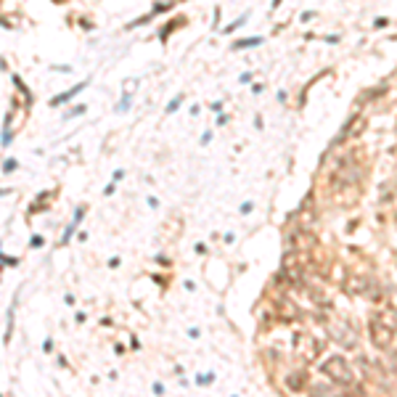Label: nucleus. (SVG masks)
<instances>
[{
	"instance_id": "obj_3",
	"label": "nucleus",
	"mask_w": 397,
	"mask_h": 397,
	"mask_svg": "<svg viewBox=\"0 0 397 397\" xmlns=\"http://www.w3.org/2000/svg\"><path fill=\"white\" fill-rule=\"evenodd\" d=\"M329 329H331V336H334V339L339 342L342 347H347V349H349V347H355L358 336H355V331H352V326H349V323L339 321V323H331Z\"/></svg>"
},
{
	"instance_id": "obj_1",
	"label": "nucleus",
	"mask_w": 397,
	"mask_h": 397,
	"mask_svg": "<svg viewBox=\"0 0 397 397\" xmlns=\"http://www.w3.org/2000/svg\"><path fill=\"white\" fill-rule=\"evenodd\" d=\"M368 331H371L373 344H376L379 349H387L394 342V334H397V312L392 307H381L379 312H373L371 323H368Z\"/></svg>"
},
{
	"instance_id": "obj_4",
	"label": "nucleus",
	"mask_w": 397,
	"mask_h": 397,
	"mask_svg": "<svg viewBox=\"0 0 397 397\" xmlns=\"http://www.w3.org/2000/svg\"><path fill=\"white\" fill-rule=\"evenodd\" d=\"M363 130H366V120H363V116H352V120L347 122V127L342 130V135H336V143L347 141V138H355V135H360Z\"/></svg>"
},
{
	"instance_id": "obj_5",
	"label": "nucleus",
	"mask_w": 397,
	"mask_h": 397,
	"mask_svg": "<svg viewBox=\"0 0 397 397\" xmlns=\"http://www.w3.org/2000/svg\"><path fill=\"white\" fill-rule=\"evenodd\" d=\"M299 344H302V347H299V355H302V360H312V358H315V352H318V349H321V344L315 342V339H310V336H302V339H299Z\"/></svg>"
},
{
	"instance_id": "obj_2",
	"label": "nucleus",
	"mask_w": 397,
	"mask_h": 397,
	"mask_svg": "<svg viewBox=\"0 0 397 397\" xmlns=\"http://www.w3.org/2000/svg\"><path fill=\"white\" fill-rule=\"evenodd\" d=\"M321 373H326L331 381H336V384H342V387H349V384L355 381V371H352V366L347 363L344 358H329L326 363L321 366Z\"/></svg>"
},
{
	"instance_id": "obj_6",
	"label": "nucleus",
	"mask_w": 397,
	"mask_h": 397,
	"mask_svg": "<svg viewBox=\"0 0 397 397\" xmlns=\"http://www.w3.org/2000/svg\"><path fill=\"white\" fill-rule=\"evenodd\" d=\"M307 387V373H291L289 376V389H294V392H299V389H305Z\"/></svg>"
}]
</instances>
